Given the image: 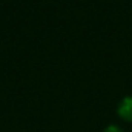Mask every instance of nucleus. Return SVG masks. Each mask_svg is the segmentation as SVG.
Segmentation results:
<instances>
[{
  "instance_id": "nucleus-2",
  "label": "nucleus",
  "mask_w": 132,
  "mask_h": 132,
  "mask_svg": "<svg viewBox=\"0 0 132 132\" xmlns=\"http://www.w3.org/2000/svg\"><path fill=\"white\" fill-rule=\"evenodd\" d=\"M103 132H123V131H121L118 126H115V125H109V126H108Z\"/></svg>"
},
{
  "instance_id": "nucleus-1",
  "label": "nucleus",
  "mask_w": 132,
  "mask_h": 132,
  "mask_svg": "<svg viewBox=\"0 0 132 132\" xmlns=\"http://www.w3.org/2000/svg\"><path fill=\"white\" fill-rule=\"evenodd\" d=\"M117 112L118 115L126 120V121H132V95H128L118 103V108H117Z\"/></svg>"
}]
</instances>
